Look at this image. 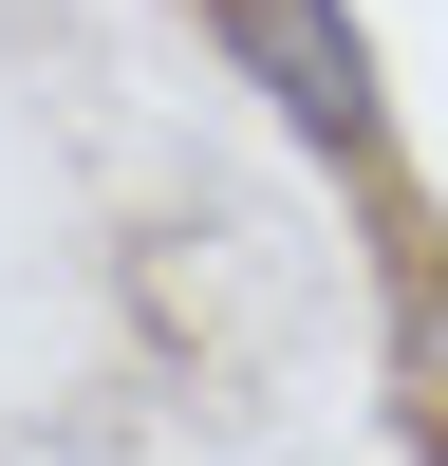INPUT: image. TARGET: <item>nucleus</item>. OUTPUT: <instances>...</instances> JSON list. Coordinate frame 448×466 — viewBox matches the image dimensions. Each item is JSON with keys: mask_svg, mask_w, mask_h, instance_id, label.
<instances>
[{"mask_svg": "<svg viewBox=\"0 0 448 466\" xmlns=\"http://www.w3.org/2000/svg\"><path fill=\"white\" fill-rule=\"evenodd\" d=\"M206 37H224V75H243L318 168H373V149H392V75H373L355 0H206Z\"/></svg>", "mask_w": 448, "mask_h": 466, "instance_id": "nucleus-1", "label": "nucleus"}]
</instances>
